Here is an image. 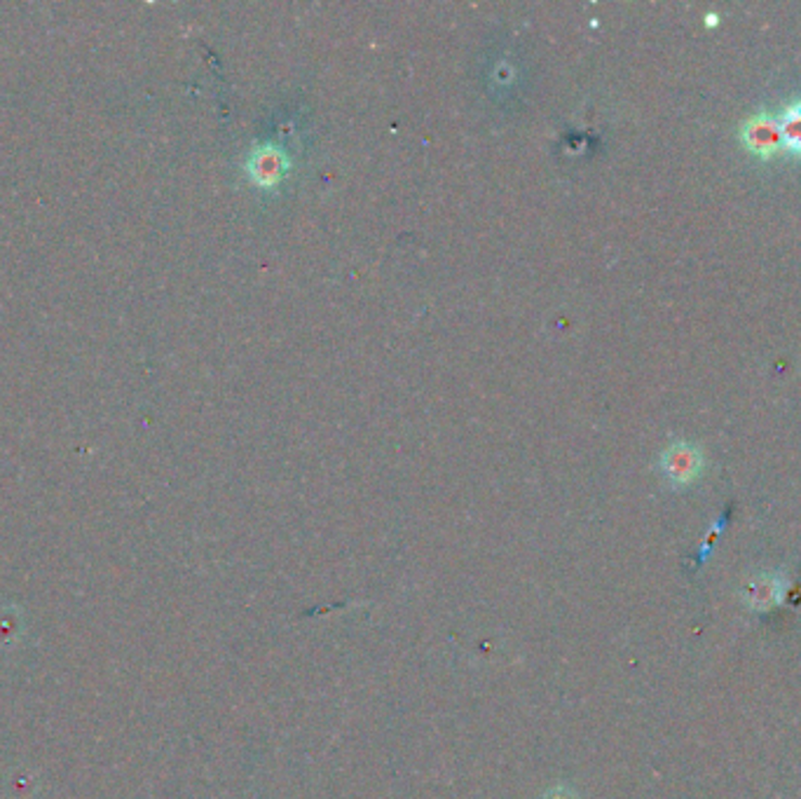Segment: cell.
<instances>
[{
    "label": "cell",
    "mask_w": 801,
    "mask_h": 799,
    "mask_svg": "<svg viewBox=\"0 0 801 799\" xmlns=\"http://www.w3.org/2000/svg\"><path fill=\"white\" fill-rule=\"evenodd\" d=\"M776 117H778L783 145L788 148L790 153L801 157V99L794 101L792 106H788Z\"/></svg>",
    "instance_id": "4"
},
{
    "label": "cell",
    "mask_w": 801,
    "mask_h": 799,
    "mask_svg": "<svg viewBox=\"0 0 801 799\" xmlns=\"http://www.w3.org/2000/svg\"><path fill=\"white\" fill-rule=\"evenodd\" d=\"M539 799H582L578 797V792L568 786V783H556V786L548 788Z\"/></svg>",
    "instance_id": "5"
},
{
    "label": "cell",
    "mask_w": 801,
    "mask_h": 799,
    "mask_svg": "<svg viewBox=\"0 0 801 799\" xmlns=\"http://www.w3.org/2000/svg\"><path fill=\"white\" fill-rule=\"evenodd\" d=\"M661 469L665 473V479L673 485H687L701 473L703 455L699 448L691 446V443L679 441L663 453Z\"/></svg>",
    "instance_id": "2"
},
{
    "label": "cell",
    "mask_w": 801,
    "mask_h": 799,
    "mask_svg": "<svg viewBox=\"0 0 801 799\" xmlns=\"http://www.w3.org/2000/svg\"><path fill=\"white\" fill-rule=\"evenodd\" d=\"M740 141L748 148L750 153L760 157H771L780 151H785L778 117L768 113H756L740 125Z\"/></svg>",
    "instance_id": "1"
},
{
    "label": "cell",
    "mask_w": 801,
    "mask_h": 799,
    "mask_svg": "<svg viewBox=\"0 0 801 799\" xmlns=\"http://www.w3.org/2000/svg\"><path fill=\"white\" fill-rule=\"evenodd\" d=\"M783 591H785V582L778 574L754 576V580L748 582L746 586V603L754 612H764L780 603Z\"/></svg>",
    "instance_id": "3"
}]
</instances>
